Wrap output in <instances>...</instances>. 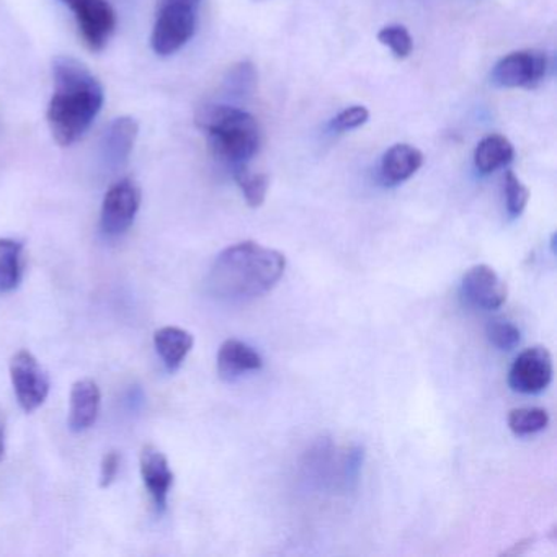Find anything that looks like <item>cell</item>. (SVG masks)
<instances>
[{"label":"cell","mask_w":557,"mask_h":557,"mask_svg":"<svg viewBox=\"0 0 557 557\" xmlns=\"http://www.w3.org/2000/svg\"><path fill=\"white\" fill-rule=\"evenodd\" d=\"M54 90L47 120L58 145L79 141L102 110L106 92L92 71L73 57L53 61Z\"/></svg>","instance_id":"cell-1"},{"label":"cell","mask_w":557,"mask_h":557,"mask_svg":"<svg viewBox=\"0 0 557 557\" xmlns=\"http://www.w3.org/2000/svg\"><path fill=\"white\" fill-rule=\"evenodd\" d=\"M286 257L246 240L224 249L208 275V289L224 302H247L269 293L282 280Z\"/></svg>","instance_id":"cell-2"},{"label":"cell","mask_w":557,"mask_h":557,"mask_svg":"<svg viewBox=\"0 0 557 557\" xmlns=\"http://www.w3.org/2000/svg\"><path fill=\"white\" fill-rule=\"evenodd\" d=\"M195 123L207 133L214 156L231 169L249 165L250 159L259 152V123L237 107L220 103L201 107Z\"/></svg>","instance_id":"cell-3"},{"label":"cell","mask_w":557,"mask_h":557,"mask_svg":"<svg viewBox=\"0 0 557 557\" xmlns=\"http://www.w3.org/2000/svg\"><path fill=\"white\" fill-rule=\"evenodd\" d=\"M197 5L184 0H159L151 47L158 57L181 51L197 30Z\"/></svg>","instance_id":"cell-4"},{"label":"cell","mask_w":557,"mask_h":557,"mask_svg":"<svg viewBox=\"0 0 557 557\" xmlns=\"http://www.w3.org/2000/svg\"><path fill=\"white\" fill-rule=\"evenodd\" d=\"M141 207V190L132 178H123L109 188L100 213V230L106 236L119 237L135 223Z\"/></svg>","instance_id":"cell-5"},{"label":"cell","mask_w":557,"mask_h":557,"mask_svg":"<svg viewBox=\"0 0 557 557\" xmlns=\"http://www.w3.org/2000/svg\"><path fill=\"white\" fill-rule=\"evenodd\" d=\"M547 71L546 54L536 50L515 51L495 64L492 83L504 89H534Z\"/></svg>","instance_id":"cell-6"},{"label":"cell","mask_w":557,"mask_h":557,"mask_svg":"<svg viewBox=\"0 0 557 557\" xmlns=\"http://www.w3.org/2000/svg\"><path fill=\"white\" fill-rule=\"evenodd\" d=\"M73 11L84 44L92 51H102L116 28V14L107 0H61Z\"/></svg>","instance_id":"cell-7"},{"label":"cell","mask_w":557,"mask_h":557,"mask_svg":"<svg viewBox=\"0 0 557 557\" xmlns=\"http://www.w3.org/2000/svg\"><path fill=\"white\" fill-rule=\"evenodd\" d=\"M12 386L18 404L25 412H34L44 406L50 394V377L28 350H21L11 361Z\"/></svg>","instance_id":"cell-8"},{"label":"cell","mask_w":557,"mask_h":557,"mask_svg":"<svg viewBox=\"0 0 557 557\" xmlns=\"http://www.w3.org/2000/svg\"><path fill=\"white\" fill-rule=\"evenodd\" d=\"M553 355L546 347H531L515 358L508 384L515 393L540 394L553 381Z\"/></svg>","instance_id":"cell-9"},{"label":"cell","mask_w":557,"mask_h":557,"mask_svg":"<svg viewBox=\"0 0 557 557\" xmlns=\"http://www.w3.org/2000/svg\"><path fill=\"white\" fill-rule=\"evenodd\" d=\"M461 293L469 305L484 311H494L507 301L508 288L492 267L481 263L465 273Z\"/></svg>","instance_id":"cell-10"},{"label":"cell","mask_w":557,"mask_h":557,"mask_svg":"<svg viewBox=\"0 0 557 557\" xmlns=\"http://www.w3.org/2000/svg\"><path fill=\"white\" fill-rule=\"evenodd\" d=\"M143 481L159 511L168 508L169 492L174 484V472L169 468L164 453L152 445L145 446L139 458Z\"/></svg>","instance_id":"cell-11"},{"label":"cell","mask_w":557,"mask_h":557,"mask_svg":"<svg viewBox=\"0 0 557 557\" xmlns=\"http://www.w3.org/2000/svg\"><path fill=\"white\" fill-rule=\"evenodd\" d=\"M138 122L132 116H120L110 123L100 143L102 158L110 168H122L135 148L138 138Z\"/></svg>","instance_id":"cell-12"},{"label":"cell","mask_w":557,"mask_h":557,"mask_svg":"<svg viewBox=\"0 0 557 557\" xmlns=\"http://www.w3.org/2000/svg\"><path fill=\"white\" fill-rule=\"evenodd\" d=\"M99 386L92 380H79L73 384L70 397V429L81 433L89 430L97 422L100 412Z\"/></svg>","instance_id":"cell-13"},{"label":"cell","mask_w":557,"mask_h":557,"mask_svg":"<svg viewBox=\"0 0 557 557\" xmlns=\"http://www.w3.org/2000/svg\"><path fill=\"white\" fill-rule=\"evenodd\" d=\"M262 367L259 351L236 338L224 342L218 351V373L224 381H236L250 371L262 370Z\"/></svg>","instance_id":"cell-14"},{"label":"cell","mask_w":557,"mask_h":557,"mask_svg":"<svg viewBox=\"0 0 557 557\" xmlns=\"http://www.w3.org/2000/svg\"><path fill=\"white\" fill-rule=\"evenodd\" d=\"M423 164V154L410 145H394L384 152L381 175L389 185L409 181Z\"/></svg>","instance_id":"cell-15"},{"label":"cell","mask_w":557,"mask_h":557,"mask_svg":"<svg viewBox=\"0 0 557 557\" xmlns=\"http://www.w3.org/2000/svg\"><path fill=\"white\" fill-rule=\"evenodd\" d=\"M195 338L181 327L159 329L154 332V347L169 371L178 370L194 348Z\"/></svg>","instance_id":"cell-16"},{"label":"cell","mask_w":557,"mask_h":557,"mask_svg":"<svg viewBox=\"0 0 557 557\" xmlns=\"http://www.w3.org/2000/svg\"><path fill=\"white\" fill-rule=\"evenodd\" d=\"M515 149L505 136L491 135L479 143L474 152V164L481 174L487 175L510 164Z\"/></svg>","instance_id":"cell-17"},{"label":"cell","mask_w":557,"mask_h":557,"mask_svg":"<svg viewBox=\"0 0 557 557\" xmlns=\"http://www.w3.org/2000/svg\"><path fill=\"white\" fill-rule=\"evenodd\" d=\"M24 273V246L17 240L0 239V293H11L21 285Z\"/></svg>","instance_id":"cell-18"},{"label":"cell","mask_w":557,"mask_h":557,"mask_svg":"<svg viewBox=\"0 0 557 557\" xmlns=\"http://www.w3.org/2000/svg\"><path fill=\"white\" fill-rule=\"evenodd\" d=\"M549 425V413L541 407H520L508 413V426L518 436L534 435Z\"/></svg>","instance_id":"cell-19"},{"label":"cell","mask_w":557,"mask_h":557,"mask_svg":"<svg viewBox=\"0 0 557 557\" xmlns=\"http://www.w3.org/2000/svg\"><path fill=\"white\" fill-rule=\"evenodd\" d=\"M233 175L250 208H260L265 203L267 191H269V175L253 174L249 171V165L233 169Z\"/></svg>","instance_id":"cell-20"},{"label":"cell","mask_w":557,"mask_h":557,"mask_svg":"<svg viewBox=\"0 0 557 557\" xmlns=\"http://www.w3.org/2000/svg\"><path fill=\"white\" fill-rule=\"evenodd\" d=\"M257 83L256 67L250 61H243V63L236 64L233 70L227 74L224 86H226V92L233 97L250 96L253 92V87Z\"/></svg>","instance_id":"cell-21"},{"label":"cell","mask_w":557,"mask_h":557,"mask_svg":"<svg viewBox=\"0 0 557 557\" xmlns=\"http://www.w3.org/2000/svg\"><path fill=\"white\" fill-rule=\"evenodd\" d=\"M377 41L389 48L397 60H406L413 50L412 37L403 25H387V27L381 28Z\"/></svg>","instance_id":"cell-22"},{"label":"cell","mask_w":557,"mask_h":557,"mask_svg":"<svg viewBox=\"0 0 557 557\" xmlns=\"http://www.w3.org/2000/svg\"><path fill=\"white\" fill-rule=\"evenodd\" d=\"M487 338L495 348L502 351H510L520 344L521 332L517 325L505 319H495L488 322Z\"/></svg>","instance_id":"cell-23"},{"label":"cell","mask_w":557,"mask_h":557,"mask_svg":"<svg viewBox=\"0 0 557 557\" xmlns=\"http://www.w3.org/2000/svg\"><path fill=\"white\" fill-rule=\"evenodd\" d=\"M505 200H507V211L511 218L521 216L530 201V190L521 184L513 171L505 172Z\"/></svg>","instance_id":"cell-24"},{"label":"cell","mask_w":557,"mask_h":557,"mask_svg":"<svg viewBox=\"0 0 557 557\" xmlns=\"http://www.w3.org/2000/svg\"><path fill=\"white\" fill-rule=\"evenodd\" d=\"M370 120V112L364 107L355 106L344 110L332 120L331 126L335 132L344 133L360 128Z\"/></svg>","instance_id":"cell-25"},{"label":"cell","mask_w":557,"mask_h":557,"mask_svg":"<svg viewBox=\"0 0 557 557\" xmlns=\"http://www.w3.org/2000/svg\"><path fill=\"white\" fill-rule=\"evenodd\" d=\"M120 471V455L116 451H109L102 459L100 466V487L107 488L115 482Z\"/></svg>","instance_id":"cell-26"},{"label":"cell","mask_w":557,"mask_h":557,"mask_svg":"<svg viewBox=\"0 0 557 557\" xmlns=\"http://www.w3.org/2000/svg\"><path fill=\"white\" fill-rule=\"evenodd\" d=\"M531 543H533V540H531V537H528V540H523V541H520V543H517L515 544L513 547H511V549H508L507 553V556H520V554H523L524 550L528 549V547L531 546Z\"/></svg>","instance_id":"cell-27"},{"label":"cell","mask_w":557,"mask_h":557,"mask_svg":"<svg viewBox=\"0 0 557 557\" xmlns=\"http://www.w3.org/2000/svg\"><path fill=\"white\" fill-rule=\"evenodd\" d=\"M5 458V423L4 419L0 417V462Z\"/></svg>","instance_id":"cell-28"},{"label":"cell","mask_w":557,"mask_h":557,"mask_svg":"<svg viewBox=\"0 0 557 557\" xmlns=\"http://www.w3.org/2000/svg\"><path fill=\"white\" fill-rule=\"evenodd\" d=\"M184 2H190V4L197 5L200 4V0H184Z\"/></svg>","instance_id":"cell-29"},{"label":"cell","mask_w":557,"mask_h":557,"mask_svg":"<svg viewBox=\"0 0 557 557\" xmlns=\"http://www.w3.org/2000/svg\"><path fill=\"white\" fill-rule=\"evenodd\" d=\"M256 2H263V0H256Z\"/></svg>","instance_id":"cell-30"}]
</instances>
